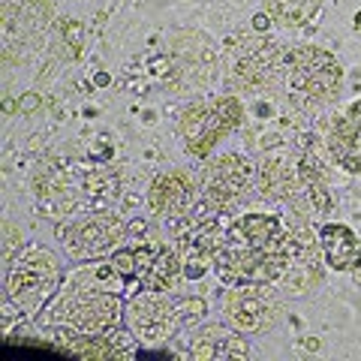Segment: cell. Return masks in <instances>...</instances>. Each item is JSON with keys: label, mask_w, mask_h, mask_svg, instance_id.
Segmentation results:
<instances>
[{"label": "cell", "mask_w": 361, "mask_h": 361, "mask_svg": "<svg viewBox=\"0 0 361 361\" xmlns=\"http://www.w3.org/2000/svg\"><path fill=\"white\" fill-rule=\"evenodd\" d=\"M130 289V280L121 271L94 259V262H78L73 274L63 277L61 289L45 304L42 322L49 329H70L82 334H97L118 329L123 319V292Z\"/></svg>", "instance_id": "cell-1"}, {"label": "cell", "mask_w": 361, "mask_h": 361, "mask_svg": "<svg viewBox=\"0 0 361 361\" xmlns=\"http://www.w3.org/2000/svg\"><path fill=\"white\" fill-rule=\"evenodd\" d=\"M121 193V178L103 163L49 160L33 175V199L39 214L51 220H73L82 214L109 211Z\"/></svg>", "instance_id": "cell-2"}, {"label": "cell", "mask_w": 361, "mask_h": 361, "mask_svg": "<svg viewBox=\"0 0 361 361\" xmlns=\"http://www.w3.org/2000/svg\"><path fill=\"white\" fill-rule=\"evenodd\" d=\"M280 87L295 111H316L334 103L343 90V70L319 45H289L283 54Z\"/></svg>", "instance_id": "cell-3"}, {"label": "cell", "mask_w": 361, "mask_h": 361, "mask_svg": "<svg viewBox=\"0 0 361 361\" xmlns=\"http://www.w3.org/2000/svg\"><path fill=\"white\" fill-rule=\"evenodd\" d=\"M286 45L262 33H235L223 42V82L229 94L259 97L280 87Z\"/></svg>", "instance_id": "cell-4"}, {"label": "cell", "mask_w": 361, "mask_h": 361, "mask_svg": "<svg viewBox=\"0 0 361 361\" xmlns=\"http://www.w3.org/2000/svg\"><path fill=\"white\" fill-rule=\"evenodd\" d=\"M205 316V301L196 295L169 298V292L139 289L127 298L123 322L142 343H166L184 329H193Z\"/></svg>", "instance_id": "cell-5"}, {"label": "cell", "mask_w": 361, "mask_h": 361, "mask_svg": "<svg viewBox=\"0 0 361 361\" xmlns=\"http://www.w3.org/2000/svg\"><path fill=\"white\" fill-rule=\"evenodd\" d=\"M63 283L61 259L45 244H27L13 265L6 268V298L21 310V316L37 319L45 304L54 298V292Z\"/></svg>", "instance_id": "cell-6"}, {"label": "cell", "mask_w": 361, "mask_h": 361, "mask_svg": "<svg viewBox=\"0 0 361 361\" xmlns=\"http://www.w3.org/2000/svg\"><path fill=\"white\" fill-rule=\"evenodd\" d=\"M244 123V106L238 94H220L208 99H193L178 118L180 142L193 157H208L229 133Z\"/></svg>", "instance_id": "cell-7"}, {"label": "cell", "mask_w": 361, "mask_h": 361, "mask_svg": "<svg viewBox=\"0 0 361 361\" xmlns=\"http://www.w3.org/2000/svg\"><path fill=\"white\" fill-rule=\"evenodd\" d=\"M256 166L241 154H220L202 172V205L196 217H223L253 190Z\"/></svg>", "instance_id": "cell-8"}, {"label": "cell", "mask_w": 361, "mask_h": 361, "mask_svg": "<svg viewBox=\"0 0 361 361\" xmlns=\"http://www.w3.org/2000/svg\"><path fill=\"white\" fill-rule=\"evenodd\" d=\"M322 262L325 256L310 232V223L295 217V223L286 226V238L280 247V277L274 286L286 295H307L322 283Z\"/></svg>", "instance_id": "cell-9"}, {"label": "cell", "mask_w": 361, "mask_h": 361, "mask_svg": "<svg viewBox=\"0 0 361 361\" xmlns=\"http://www.w3.org/2000/svg\"><path fill=\"white\" fill-rule=\"evenodd\" d=\"M58 238L66 259L73 262H94L115 253L121 241L127 238V223L115 211H94L82 217L63 220L58 226Z\"/></svg>", "instance_id": "cell-10"}, {"label": "cell", "mask_w": 361, "mask_h": 361, "mask_svg": "<svg viewBox=\"0 0 361 361\" xmlns=\"http://www.w3.org/2000/svg\"><path fill=\"white\" fill-rule=\"evenodd\" d=\"M217 73V54H214V42L205 33L184 30L172 37V54L166 63V85L180 90V94H193L214 82Z\"/></svg>", "instance_id": "cell-11"}, {"label": "cell", "mask_w": 361, "mask_h": 361, "mask_svg": "<svg viewBox=\"0 0 361 361\" xmlns=\"http://www.w3.org/2000/svg\"><path fill=\"white\" fill-rule=\"evenodd\" d=\"M280 307L277 289H271V283H253V286H229L223 298V316L238 334L256 337L265 334L277 325Z\"/></svg>", "instance_id": "cell-12"}, {"label": "cell", "mask_w": 361, "mask_h": 361, "mask_svg": "<svg viewBox=\"0 0 361 361\" xmlns=\"http://www.w3.org/2000/svg\"><path fill=\"white\" fill-rule=\"evenodd\" d=\"M214 271H217L223 286H253V283L274 286L280 277V253H265V250H253V247L223 241L217 259H214Z\"/></svg>", "instance_id": "cell-13"}, {"label": "cell", "mask_w": 361, "mask_h": 361, "mask_svg": "<svg viewBox=\"0 0 361 361\" xmlns=\"http://www.w3.org/2000/svg\"><path fill=\"white\" fill-rule=\"evenodd\" d=\"M54 337V349L63 355H75V358H135L139 355V337L130 329L121 331L109 329V331H97V334H82V331H70V329H51Z\"/></svg>", "instance_id": "cell-14"}, {"label": "cell", "mask_w": 361, "mask_h": 361, "mask_svg": "<svg viewBox=\"0 0 361 361\" xmlns=\"http://www.w3.org/2000/svg\"><path fill=\"white\" fill-rule=\"evenodd\" d=\"M148 205L166 223H184L196 208V184L180 169H166L148 187Z\"/></svg>", "instance_id": "cell-15"}, {"label": "cell", "mask_w": 361, "mask_h": 361, "mask_svg": "<svg viewBox=\"0 0 361 361\" xmlns=\"http://www.w3.org/2000/svg\"><path fill=\"white\" fill-rule=\"evenodd\" d=\"M226 241V229L217 223V217H196L193 214V229L178 238V253L184 262V280H199L214 265L220 247Z\"/></svg>", "instance_id": "cell-16"}, {"label": "cell", "mask_w": 361, "mask_h": 361, "mask_svg": "<svg viewBox=\"0 0 361 361\" xmlns=\"http://www.w3.org/2000/svg\"><path fill=\"white\" fill-rule=\"evenodd\" d=\"M331 160L349 175H361V99L349 103L341 115L331 121L325 135Z\"/></svg>", "instance_id": "cell-17"}, {"label": "cell", "mask_w": 361, "mask_h": 361, "mask_svg": "<svg viewBox=\"0 0 361 361\" xmlns=\"http://www.w3.org/2000/svg\"><path fill=\"white\" fill-rule=\"evenodd\" d=\"M283 238L286 226L274 214H244V217H235L226 226V244H241L265 253H280Z\"/></svg>", "instance_id": "cell-18"}, {"label": "cell", "mask_w": 361, "mask_h": 361, "mask_svg": "<svg viewBox=\"0 0 361 361\" xmlns=\"http://www.w3.org/2000/svg\"><path fill=\"white\" fill-rule=\"evenodd\" d=\"M316 241L331 271H355L361 268V241L358 235L343 223H319Z\"/></svg>", "instance_id": "cell-19"}, {"label": "cell", "mask_w": 361, "mask_h": 361, "mask_svg": "<svg viewBox=\"0 0 361 361\" xmlns=\"http://www.w3.org/2000/svg\"><path fill=\"white\" fill-rule=\"evenodd\" d=\"M187 355L196 361H217V358H250L253 346L238 337V331L223 329V325H208V329L196 331V337L187 346Z\"/></svg>", "instance_id": "cell-20"}, {"label": "cell", "mask_w": 361, "mask_h": 361, "mask_svg": "<svg viewBox=\"0 0 361 361\" xmlns=\"http://www.w3.org/2000/svg\"><path fill=\"white\" fill-rule=\"evenodd\" d=\"M180 280H184V262H180L178 247H160V250H157V256H154V262H151V268L145 271L139 289L175 292Z\"/></svg>", "instance_id": "cell-21"}, {"label": "cell", "mask_w": 361, "mask_h": 361, "mask_svg": "<svg viewBox=\"0 0 361 361\" xmlns=\"http://www.w3.org/2000/svg\"><path fill=\"white\" fill-rule=\"evenodd\" d=\"M319 9H322V0H265L268 18L289 30L307 27L319 16Z\"/></svg>", "instance_id": "cell-22"}, {"label": "cell", "mask_w": 361, "mask_h": 361, "mask_svg": "<svg viewBox=\"0 0 361 361\" xmlns=\"http://www.w3.org/2000/svg\"><path fill=\"white\" fill-rule=\"evenodd\" d=\"M18 247V229L9 220H4V262H13V250Z\"/></svg>", "instance_id": "cell-23"}]
</instances>
